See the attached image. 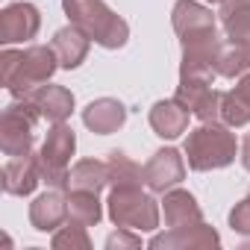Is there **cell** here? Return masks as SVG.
I'll return each instance as SVG.
<instances>
[{"label": "cell", "mask_w": 250, "mask_h": 250, "mask_svg": "<svg viewBox=\"0 0 250 250\" xmlns=\"http://www.w3.org/2000/svg\"><path fill=\"white\" fill-rule=\"evenodd\" d=\"M218 244H221V235L203 221L188 224V227H171L168 232H159L150 238L153 250H206Z\"/></svg>", "instance_id": "obj_7"}, {"label": "cell", "mask_w": 250, "mask_h": 250, "mask_svg": "<svg viewBox=\"0 0 250 250\" xmlns=\"http://www.w3.org/2000/svg\"><path fill=\"white\" fill-rule=\"evenodd\" d=\"M27 97L39 106L42 118L50 121V124H65L74 112V94L65 85H50L47 83V85H39L36 91H30Z\"/></svg>", "instance_id": "obj_13"}, {"label": "cell", "mask_w": 250, "mask_h": 250, "mask_svg": "<svg viewBox=\"0 0 250 250\" xmlns=\"http://www.w3.org/2000/svg\"><path fill=\"white\" fill-rule=\"evenodd\" d=\"M250 71V44L247 42H221L218 53H215V74L218 77H241Z\"/></svg>", "instance_id": "obj_19"}, {"label": "cell", "mask_w": 250, "mask_h": 250, "mask_svg": "<svg viewBox=\"0 0 250 250\" xmlns=\"http://www.w3.org/2000/svg\"><path fill=\"white\" fill-rule=\"evenodd\" d=\"M42 112L30 97H15L0 118V147L6 156H21L33 147L36 139V124Z\"/></svg>", "instance_id": "obj_5"}, {"label": "cell", "mask_w": 250, "mask_h": 250, "mask_svg": "<svg viewBox=\"0 0 250 250\" xmlns=\"http://www.w3.org/2000/svg\"><path fill=\"white\" fill-rule=\"evenodd\" d=\"M209 3H215V0H209Z\"/></svg>", "instance_id": "obj_29"}, {"label": "cell", "mask_w": 250, "mask_h": 250, "mask_svg": "<svg viewBox=\"0 0 250 250\" xmlns=\"http://www.w3.org/2000/svg\"><path fill=\"white\" fill-rule=\"evenodd\" d=\"M235 91H238V94H241V97H244V100L250 103V71H247V74H241V80H238Z\"/></svg>", "instance_id": "obj_27"}, {"label": "cell", "mask_w": 250, "mask_h": 250, "mask_svg": "<svg viewBox=\"0 0 250 250\" xmlns=\"http://www.w3.org/2000/svg\"><path fill=\"white\" fill-rule=\"evenodd\" d=\"M241 165H244V171L250 174V133H247L244 142H241Z\"/></svg>", "instance_id": "obj_28"}, {"label": "cell", "mask_w": 250, "mask_h": 250, "mask_svg": "<svg viewBox=\"0 0 250 250\" xmlns=\"http://www.w3.org/2000/svg\"><path fill=\"white\" fill-rule=\"evenodd\" d=\"M109 186V165L97 159H80L68 174V191H94L100 194Z\"/></svg>", "instance_id": "obj_18"}, {"label": "cell", "mask_w": 250, "mask_h": 250, "mask_svg": "<svg viewBox=\"0 0 250 250\" xmlns=\"http://www.w3.org/2000/svg\"><path fill=\"white\" fill-rule=\"evenodd\" d=\"M127 121V109H124L121 100H112V97H100V100H91L85 109H83V124L97 133V136H109V133H118Z\"/></svg>", "instance_id": "obj_12"}, {"label": "cell", "mask_w": 250, "mask_h": 250, "mask_svg": "<svg viewBox=\"0 0 250 250\" xmlns=\"http://www.w3.org/2000/svg\"><path fill=\"white\" fill-rule=\"evenodd\" d=\"M139 250L142 247V238L139 235H133V229H127V227H121L118 232H112L109 238H106V250Z\"/></svg>", "instance_id": "obj_26"}, {"label": "cell", "mask_w": 250, "mask_h": 250, "mask_svg": "<svg viewBox=\"0 0 250 250\" xmlns=\"http://www.w3.org/2000/svg\"><path fill=\"white\" fill-rule=\"evenodd\" d=\"M100 218H103V209L94 191H68V221L94 227L100 224Z\"/></svg>", "instance_id": "obj_21"}, {"label": "cell", "mask_w": 250, "mask_h": 250, "mask_svg": "<svg viewBox=\"0 0 250 250\" xmlns=\"http://www.w3.org/2000/svg\"><path fill=\"white\" fill-rule=\"evenodd\" d=\"M88 44H91V39L80 30V27H62L56 36H53V50H56V59H59V68H65V71H74V68H80L83 62H85V56H88Z\"/></svg>", "instance_id": "obj_14"}, {"label": "cell", "mask_w": 250, "mask_h": 250, "mask_svg": "<svg viewBox=\"0 0 250 250\" xmlns=\"http://www.w3.org/2000/svg\"><path fill=\"white\" fill-rule=\"evenodd\" d=\"M62 9L74 27H80L91 42L106 50H118L130 39L127 21L115 15L103 0H62Z\"/></svg>", "instance_id": "obj_2"}, {"label": "cell", "mask_w": 250, "mask_h": 250, "mask_svg": "<svg viewBox=\"0 0 250 250\" xmlns=\"http://www.w3.org/2000/svg\"><path fill=\"white\" fill-rule=\"evenodd\" d=\"M221 3V24L229 42L250 44V0H218Z\"/></svg>", "instance_id": "obj_20"}, {"label": "cell", "mask_w": 250, "mask_h": 250, "mask_svg": "<svg viewBox=\"0 0 250 250\" xmlns=\"http://www.w3.org/2000/svg\"><path fill=\"white\" fill-rule=\"evenodd\" d=\"M50 244H53V250H91L85 227L74 224V221H68L62 229H56V235H53Z\"/></svg>", "instance_id": "obj_24"}, {"label": "cell", "mask_w": 250, "mask_h": 250, "mask_svg": "<svg viewBox=\"0 0 250 250\" xmlns=\"http://www.w3.org/2000/svg\"><path fill=\"white\" fill-rule=\"evenodd\" d=\"M42 183V165H39V153L27 150L21 156H9L3 165V191L24 197L33 194L36 186Z\"/></svg>", "instance_id": "obj_9"}, {"label": "cell", "mask_w": 250, "mask_h": 250, "mask_svg": "<svg viewBox=\"0 0 250 250\" xmlns=\"http://www.w3.org/2000/svg\"><path fill=\"white\" fill-rule=\"evenodd\" d=\"M106 165H109V186H142L145 183V168H139L121 150H112Z\"/></svg>", "instance_id": "obj_22"}, {"label": "cell", "mask_w": 250, "mask_h": 250, "mask_svg": "<svg viewBox=\"0 0 250 250\" xmlns=\"http://www.w3.org/2000/svg\"><path fill=\"white\" fill-rule=\"evenodd\" d=\"M77 150V136L68 124H53L42 150H39V165H42V183L50 188H65L68 191V165Z\"/></svg>", "instance_id": "obj_6"}, {"label": "cell", "mask_w": 250, "mask_h": 250, "mask_svg": "<svg viewBox=\"0 0 250 250\" xmlns=\"http://www.w3.org/2000/svg\"><path fill=\"white\" fill-rule=\"evenodd\" d=\"M171 24H174V33L183 39V36L215 27V15H212V9L197 3V0H177L171 9Z\"/></svg>", "instance_id": "obj_16"}, {"label": "cell", "mask_w": 250, "mask_h": 250, "mask_svg": "<svg viewBox=\"0 0 250 250\" xmlns=\"http://www.w3.org/2000/svg\"><path fill=\"white\" fill-rule=\"evenodd\" d=\"M183 177H186V162H183L180 150H174V147L156 150L145 165V186L156 194H165L168 188L180 186Z\"/></svg>", "instance_id": "obj_8"}, {"label": "cell", "mask_w": 250, "mask_h": 250, "mask_svg": "<svg viewBox=\"0 0 250 250\" xmlns=\"http://www.w3.org/2000/svg\"><path fill=\"white\" fill-rule=\"evenodd\" d=\"M247 197H250V191H247Z\"/></svg>", "instance_id": "obj_30"}, {"label": "cell", "mask_w": 250, "mask_h": 250, "mask_svg": "<svg viewBox=\"0 0 250 250\" xmlns=\"http://www.w3.org/2000/svg\"><path fill=\"white\" fill-rule=\"evenodd\" d=\"M162 209H165V224L168 227H188V224L203 221V212H200L194 194H188L186 188H168L165 200H162Z\"/></svg>", "instance_id": "obj_17"}, {"label": "cell", "mask_w": 250, "mask_h": 250, "mask_svg": "<svg viewBox=\"0 0 250 250\" xmlns=\"http://www.w3.org/2000/svg\"><path fill=\"white\" fill-rule=\"evenodd\" d=\"M109 218L115 227L153 232L159 227V206L147 191H142V186H112Z\"/></svg>", "instance_id": "obj_4"}, {"label": "cell", "mask_w": 250, "mask_h": 250, "mask_svg": "<svg viewBox=\"0 0 250 250\" xmlns=\"http://www.w3.org/2000/svg\"><path fill=\"white\" fill-rule=\"evenodd\" d=\"M65 188H50L30 203V224L39 232H53L68 221V197Z\"/></svg>", "instance_id": "obj_11"}, {"label": "cell", "mask_w": 250, "mask_h": 250, "mask_svg": "<svg viewBox=\"0 0 250 250\" xmlns=\"http://www.w3.org/2000/svg\"><path fill=\"white\" fill-rule=\"evenodd\" d=\"M188 109L180 100H159L150 109V127L162 139H177L188 130Z\"/></svg>", "instance_id": "obj_15"}, {"label": "cell", "mask_w": 250, "mask_h": 250, "mask_svg": "<svg viewBox=\"0 0 250 250\" xmlns=\"http://www.w3.org/2000/svg\"><path fill=\"white\" fill-rule=\"evenodd\" d=\"M59 68L56 50L47 44H33L27 50H3L0 53V80L15 97H27L39 85H44Z\"/></svg>", "instance_id": "obj_1"}, {"label": "cell", "mask_w": 250, "mask_h": 250, "mask_svg": "<svg viewBox=\"0 0 250 250\" xmlns=\"http://www.w3.org/2000/svg\"><path fill=\"white\" fill-rule=\"evenodd\" d=\"M42 27V15L30 3H12L0 12V42L3 44H18L36 39Z\"/></svg>", "instance_id": "obj_10"}, {"label": "cell", "mask_w": 250, "mask_h": 250, "mask_svg": "<svg viewBox=\"0 0 250 250\" xmlns=\"http://www.w3.org/2000/svg\"><path fill=\"white\" fill-rule=\"evenodd\" d=\"M186 156H188L191 171L227 168L235 159V136L229 133L227 124H218V121L200 124L186 139Z\"/></svg>", "instance_id": "obj_3"}, {"label": "cell", "mask_w": 250, "mask_h": 250, "mask_svg": "<svg viewBox=\"0 0 250 250\" xmlns=\"http://www.w3.org/2000/svg\"><path fill=\"white\" fill-rule=\"evenodd\" d=\"M229 227H232L235 232H241V235H250V197H244V200H238V203L232 206V212H229Z\"/></svg>", "instance_id": "obj_25"}, {"label": "cell", "mask_w": 250, "mask_h": 250, "mask_svg": "<svg viewBox=\"0 0 250 250\" xmlns=\"http://www.w3.org/2000/svg\"><path fill=\"white\" fill-rule=\"evenodd\" d=\"M221 121L227 127H244V124H250V103L235 88L221 94Z\"/></svg>", "instance_id": "obj_23"}]
</instances>
